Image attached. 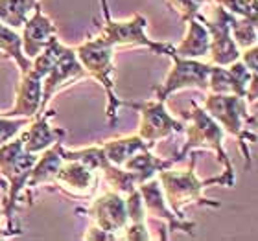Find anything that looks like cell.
<instances>
[{
  "label": "cell",
  "mask_w": 258,
  "mask_h": 241,
  "mask_svg": "<svg viewBox=\"0 0 258 241\" xmlns=\"http://www.w3.org/2000/svg\"><path fill=\"white\" fill-rule=\"evenodd\" d=\"M203 109L216 120L221 129L236 136L249 166V149L245 145V140L254 142L256 134L249 133L247 129L249 123H254V116L247 114L245 98L234 96V94H209L203 103Z\"/></svg>",
  "instance_id": "1"
},
{
  "label": "cell",
  "mask_w": 258,
  "mask_h": 241,
  "mask_svg": "<svg viewBox=\"0 0 258 241\" xmlns=\"http://www.w3.org/2000/svg\"><path fill=\"white\" fill-rule=\"evenodd\" d=\"M113 50H114L113 44L107 43V41L102 39L100 35H98L96 39H91V41L81 43L80 46L74 50L76 57H78L80 64L83 66V70L105 87L107 100H109L107 116L111 123L116 122V111H118V105H120V98H116V94H114V91H113V83H114L113 81V72H114Z\"/></svg>",
  "instance_id": "2"
},
{
  "label": "cell",
  "mask_w": 258,
  "mask_h": 241,
  "mask_svg": "<svg viewBox=\"0 0 258 241\" xmlns=\"http://www.w3.org/2000/svg\"><path fill=\"white\" fill-rule=\"evenodd\" d=\"M192 105L194 111L188 116L190 125H184L186 127V145H184L181 156L192 147H210V149H214L220 155L221 162L225 166V172H223L221 177L212 179V184L220 182V184H225V186H234L232 166L229 164V158H227L225 151H223V129L216 123V120L203 107H199L198 103H192Z\"/></svg>",
  "instance_id": "3"
},
{
  "label": "cell",
  "mask_w": 258,
  "mask_h": 241,
  "mask_svg": "<svg viewBox=\"0 0 258 241\" xmlns=\"http://www.w3.org/2000/svg\"><path fill=\"white\" fill-rule=\"evenodd\" d=\"M35 162H37V156H35V153H28L22 147L21 136L11 138L10 142L0 145V173L10 182V195H8L4 204V215L10 221L17 204V197L21 195L22 188L26 186Z\"/></svg>",
  "instance_id": "4"
},
{
  "label": "cell",
  "mask_w": 258,
  "mask_h": 241,
  "mask_svg": "<svg viewBox=\"0 0 258 241\" xmlns=\"http://www.w3.org/2000/svg\"><path fill=\"white\" fill-rule=\"evenodd\" d=\"M102 2V10L103 15H105V24L100 30V37L105 39L107 43H111L113 46H146L150 48L153 54H161V55H170L175 50V46L166 43H155L148 39V35L144 33L146 30V19L142 15H137L131 19V21H113L111 19V11H109V2L107 0H100Z\"/></svg>",
  "instance_id": "5"
},
{
  "label": "cell",
  "mask_w": 258,
  "mask_h": 241,
  "mask_svg": "<svg viewBox=\"0 0 258 241\" xmlns=\"http://www.w3.org/2000/svg\"><path fill=\"white\" fill-rule=\"evenodd\" d=\"M194 164H196V156L192 158V166L188 172H173L170 168L159 172V184H161L162 192L166 195V203L170 208L183 217V206L184 204L196 203V204H207V206H220V203H212L201 195L205 184H212V181L201 182L196 173H194Z\"/></svg>",
  "instance_id": "6"
},
{
  "label": "cell",
  "mask_w": 258,
  "mask_h": 241,
  "mask_svg": "<svg viewBox=\"0 0 258 241\" xmlns=\"http://www.w3.org/2000/svg\"><path fill=\"white\" fill-rule=\"evenodd\" d=\"M173 61V68L166 75V79L161 85L153 87L159 102H166V98L172 92H177L186 87H198V89H207L209 85V74L210 64H205L201 61L188 59V57H181L175 54L173 50L170 54Z\"/></svg>",
  "instance_id": "7"
},
{
  "label": "cell",
  "mask_w": 258,
  "mask_h": 241,
  "mask_svg": "<svg viewBox=\"0 0 258 241\" xmlns=\"http://www.w3.org/2000/svg\"><path fill=\"white\" fill-rule=\"evenodd\" d=\"M120 105H125L129 109L139 111V114L142 116L140 122V131L139 136L144 140L146 144H150L151 147L155 145L157 140L166 138L173 133H181L184 131V123L173 120L168 111L164 109V102H144V103H131V102H122Z\"/></svg>",
  "instance_id": "8"
},
{
  "label": "cell",
  "mask_w": 258,
  "mask_h": 241,
  "mask_svg": "<svg viewBox=\"0 0 258 241\" xmlns=\"http://www.w3.org/2000/svg\"><path fill=\"white\" fill-rule=\"evenodd\" d=\"M85 75L87 72L80 64L78 57H76L74 50L69 48V46H63L54 66L43 77V102H41V111L39 113H44V109H46V105H48V102L52 100L55 92H59L63 87L80 79V77H85Z\"/></svg>",
  "instance_id": "9"
},
{
  "label": "cell",
  "mask_w": 258,
  "mask_h": 241,
  "mask_svg": "<svg viewBox=\"0 0 258 241\" xmlns=\"http://www.w3.org/2000/svg\"><path fill=\"white\" fill-rule=\"evenodd\" d=\"M98 177L91 166L76 158H63L54 184L72 197H89L98 186Z\"/></svg>",
  "instance_id": "10"
},
{
  "label": "cell",
  "mask_w": 258,
  "mask_h": 241,
  "mask_svg": "<svg viewBox=\"0 0 258 241\" xmlns=\"http://www.w3.org/2000/svg\"><path fill=\"white\" fill-rule=\"evenodd\" d=\"M89 214L96 221L98 228L113 234L114 239H116V232H122L129 225L125 199L118 192H105L102 197H98L89 208Z\"/></svg>",
  "instance_id": "11"
},
{
  "label": "cell",
  "mask_w": 258,
  "mask_h": 241,
  "mask_svg": "<svg viewBox=\"0 0 258 241\" xmlns=\"http://www.w3.org/2000/svg\"><path fill=\"white\" fill-rule=\"evenodd\" d=\"M41 98H43V79L39 77L32 68L26 70L21 75V81L17 85L15 105L8 113H0V116H22V118H33L41 111Z\"/></svg>",
  "instance_id": "12"
},
{
  "label": "cell",
  "mask_w": 258,
  "mask_h": 241,
  "mask_svg": "<svg viewBox=\"0 0 258 241\" xmlns=\"http://www.w3.org/2000/svg\"><path fill=\"white\" fill-rule=\"evenodd\" d=\"M55 26L52 24L48 17L41 11V4L35 6L33 15L30 17L24 24V32H22V52L28 59L37 57L44 50V46L55 37Z\"/></svg>",
  "instance_id": "13"
},
{
  "label": "cell",
  "mask_w": 258,
  "mask_h": 241,
  "mask_svg": "<svg viewBox=\"0 0 258 241\" xmlns=\"http://www.w3.org/2000/svg\"><path fill=\"white\" fill-rule=\"evenodd\" d=\"M139 192L142 195V203H144V210L148 215L153 217H161L168 223L170 230H184L192 232L194 223H183L179 221V215H173V210L168 208L164 195H162V188L157 179H150V181L142 182L139 186Z\"/></svg>",
  "instance_id": "14"
},
{
  "label": "cell",
  "mask_w": 258,
  "mask_h": 241,
  "mask_svg": "<svg viewBox=\"0 0 258 241\" xmlns=\"http://www.w3.org/2000/svg\"><path fill=\"white\" fill-rule=\"evenodd\" d=\"M54 114V111H48L46 114H35L33 116L32 125L21 134L22 147L28 153H41V151L48 149L50 145L55 142H61V136L64 134L63 129H52L48 125V118Z\"/></svg>",
  "instance_id": "15"
},
{
  "label": "cell",
  "mask_w": 258,
  "mask_h": 241,
  "mask_svg": "<svg viewBox=\"0 0 258 241\" xmlns=\"http://www.w3.org/2000/svg\"><path fill=\"white\" fill-rule=\"evenodd\" d=\"M210 50V33L205 28V24L194 17L188 21V33L184 41L179 46H175V54L181 57H188V59H196V57H203L209 55Z\"/></svg>",
  "instance_id": "16"
},
{
  "label": "cell",
  "mask_w": 258,
  "mask_h": 241,
  "mask_svg": "<svg viewBox=\"0 0 258 241\" xmlns=\"http://www.w3.org/2000/svg\"><path fill=\"white\" fill-rule=\"evenodd\" d=\"M61 147H63V144L55 142L54 145H50V149H44V155L41 156V160L35 162V166L30 173L26 186H39V184L54 182L55 175H57L61 164H63Z\"/></svg>",
  "instance_id": "17"
},
{
  "label": "cell",
  "mask_w": 258,
  "mask_h": 241,
  "mask_svg": "<svg viewBox=\"0 0 258 241\" xmlns=\"http://www.w3.org/2000/svg\"><path fill=\"white\" fill-rule=\"evenodd\" d=\"M100 147H102L105 158L111 164H114V166H122L129 156H133L139 151L151 149V145L146 144L139 134L137 136H122V138H116V140H109V142H105Z\"/></svg>",
  "instance_id": "18"
},
{
  "label": "cell",
  "mask_w": 258,
  "mask_h": 241,
  "mask_svg": "<svg viewBox=\"0 0 258 241\" xmlns=\"http://www.w3.org/2000/svg\"><path fill=\"white\" fill-rule=\"evenodd\" d=\"M39 0H0V22L19 30L26 24Z\"/></svg>",
  "instance_id": "19"
},
{
  "label": "cell",
  "mask_w": 258,
  "mask_h": 241,
  "mask_svg": "<svg viewBox=\"0 0 258 241\" xmlns=\"http://www.w3.org/2000/svg\"><path fill=\"white\" fill-rule=\"evenodd\" d=\"M0 54L15 61L19 64V68H21V74H24L32 66V59H28L24 52H22L21 35L17 33V30L6 26L2 22H0Z\"/></svg>",
  "instance_id": "20"
},
{
  "label": "cell",
  "mask_w": 258,
  "mask_h": 241,
  "mask_svg": "<svg viewBox=\"0 0 258 241\" xmlns=\"http://www.w3.org/2000/svg\"><path fill=\"white\" fill-rule=\"evenodd\" d=\"M231 35L236 46H242L243 50L254 46L256 44V19H249V17L238 19L234 15L231 24Z\"/></svg>",
  "instance_id": "21"
},
{
  "label": "cell",
  "mask_w": 258,
  "mask_h": 241,
  "mask_svg": "<svg viewBox=\"0 0 258 241\" xmlns=\"http://www.w3.org/2000/svg\"><path fill=\"white\" fill-rule=\"evenodd\" d=\"M24 125H28V118L11 120L8 116H0V145L15 138V134L21 131Z\"/></svg>",
  "instance_id": "22"
}]
</instances>
